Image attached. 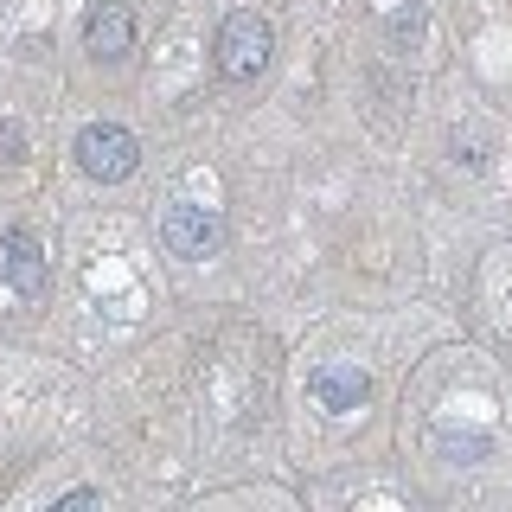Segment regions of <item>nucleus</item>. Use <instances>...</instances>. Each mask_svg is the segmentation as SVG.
I'll return each instance as SVG.
<instances>
[{"instance_id": "8", "label": "nucleus", "mask_w": 512, "mask_h": 512, "mask_svg": "<svg viewBox=\"0 0 512 512\" xmlns=\"http://www.w3.org/2000/svg\"><path fill=\"white\" fill-rule=\"evenodd\" d=\"M0 160H20V128L0 122Z\"/></svg>"}, {"instance_id": "5", "label": "nucleus", "mask_w": 512, "mask_h": 512, "mask_svg": "<svg viewBox=\"0 0 512 512\" xmlns=\"http://www.w3.org/2000/svg\"><path fill=\"white\" fill-rule=\"evenodd\" d=\"M84 52L96 64H122L135 52V13H128V0H90L84 13Z\"/></svg>"}, {"instance_id": "4", "label": "nucleus", "mask_w": 512, "mask_h": 512, "mask_svg": "<svg viewBox=\"0 0 512 512\" xmlns=\"http://www.w3.org/2000/svg\"><path fill=\"white\" fill-rule=\"evenodd\" d=\"M308 397L320 410H333V416H352V410H365V397H372V372H365L359 359H320L308 372Z\"/></svg>"}, {"instance_id": "1", "label": "nucleus", "mask_w": 512, "mask_h": 512, "mask_svg": "<svg viewBox=\"0 0 512 512\" xmlns=\"http://www.w3.org/2000/svg\"><path fill=\"white\" fill-rule=\"evenodd\" d=\"M218 71L231 77V84H256V77L269 71V52H276V32H269L263 13H231V20L218 26Z\"/></svg>"}, {"instance_id": "3", "label": "nucleus", "mask_w": 512, "mask_h": 512, "mask_svg": "<svg viewBox=\"0 0 512 512\" xmlns=\"http://www.w3.org/2000/svg\"><path fill=\"white\" fill-rule=\"evenodd\" d=\"M160 244H167V256H180V263H205V256L224 250V224H218V212H205V205L173 199L167 218H160Z\"/></svg>"}, {"instance_id": "6", "label": "nucleus", "mask_w": 512, "mask_h": 512, "mask_svg": "<svg viewBox=\"0 0 512 512\" xmlns=\"http://www.w3.org/2000/svg\"><path fill=\"white\" fill-rule=\"evenodd\" d=\"M0 269H7V288L20 301H45V295H52V263H45V250H39L32 231H7V237H0Z\"/></svg>"}, {"instance_id": "7", "label": "nucleus", "mask_w": 512, "mask_h": 512, "mask_svg": "<svg viewBox=\"0 0 512 512\" xmlns=\"http://www.w3.org/2000/svg\"><path fill=\"white\" fill-rule=\"evenodd\" d=\"M96 506H103V493H90V487H77V493L58 500V512H96Z\"/></svg>"}, {"instance_id": "2", "label": "nucleus", "mask_w": 512, "mask_h": 512, "mask_svg": "<svg viewBox=\"0 0 512 512\" xmlns=\"http://www.w3.org/2000/svg\"><path fill=\"white\" fill-rule=\"evenodd\" d=\"M71 154H77V167H84V180H96V186H122V180H135V167H141V141L128 135L122 122H90Z\"/></svg>"}]
</instances>
